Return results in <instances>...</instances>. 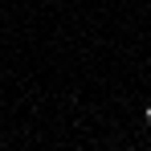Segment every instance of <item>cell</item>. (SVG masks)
Masks as SVG:
<instances>
[{
    "mask_svg": "<svg viewBox=\"0 0 151 151\" xmlns=\"http://www.w3.org/2000/svg\"><path fill=\"white\" fill-rule=\"evenodd\" d=\"M147 123H151V110H147Z\"/></svg>",
    "mask_w": 151,
    "mask_h": 151,
    "instance_id": "6da1fadb",
    "label": "cell"
}]
</instances>
